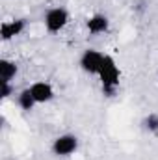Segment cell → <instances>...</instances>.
<instances>
[{
  "instance_id": "7a4b0ae2",
  "label": "cell",
  "mask_w": 158,
  "mask_h": 160,
  "mask_svg": "<svg viewBox=\"0 0 158 160\" xmlns=\"http://www.w3.org/2000/svg\"><path fill=\"white\" fill-rule=\"evenodd\" d=\"M69 22V13L63 8H52L45 15V26L48 32H60Z\"/></svg>"
},
{
  "instance_id": "8992f818",
  "label": "cell",
  "mask_w": 158,
  "mask_h": 160,
  "mask_svg": "<svg viewBox=\"0 0 158 160\" xmlns=\"http://www.w3.org/2000/svg\"><path fill=\"white\" fill-rule=\"evenodd\" d=\"M24 26H26V21L24 19H17V21H7V22H4L2 24V28H0V34H2V39H11V38H15V36H19L22 30H24Z\"/></svg>"
},
{
  "instance_id": "30bf717a",
  "label": "cell",
  "mask_w": 158,
  "mask_h": 160,
  "mask_svg": "<svg viewBox=\"0 0 158 160\" xmlns=\"http://www.w3.org/2000/svg\"><path fill=\"white\" fill-rule=\"evenodd\" d=\"M145 127H147L151 132H156L158 130V116L156 114H151V116L145 119Z\"/></svg>"
},
{
  "instance_id": "ba28073f",
  "label": "cell",
  "mask_w": 158,
  "mask_h": 160,
  "mask_svg": "<svg viewBox=\"0 0 158 160\" xmlns=\"http://www.w3.org/2000/svg\"><path fill=\"white\" fill-rule=\"evenodd\" d=\"M15 75H17V65L9 60H2L0 62V78H2L0 82H9Z\"/></svg>"
},
{
  "instance_id": "8fae6325",
  "label": "cell",
  "mask_w": 158,
  "mask_h": 160,
  "mask_svg": "<svg viewBox=\"0 0 158 160\" xmlns=\"http://www.w3.org/2000/svg\"><path fill=\"white\" fill-rule=\"evenodd\" d=\"M0 86H2V93H0V95H2L4 99H7V97L11 95V91H13V88L9 86V82H0Z\"/></svg>"
},
{
  "instance_id": "5b68a950",
  "label": "cell",
  "mask_w": 158,
  "mask_h": 160,
  "mask_svg": "<svg viewBox=\"0 0 158 160\" xmlns=\"http://www.w3.org/2000/svg\"><path fill=\"white\" fill-rule=\"evenodd\" d=\"M30 91H32L36 102H47V101H50L54 97V89L47 82H36V84H32L30 86Z\"/></svg>"
},
{
  "instance_id": "3957f363",
  "label": "cell",
  "mask_w": 158,
  "mask_h": 160,
  "mask_svg": "<svg viewBox=\"0 0 158 160\" xmlns=\"http://www.w3.org/2000/svg\"><path fill=\"white\" fill-rule=\"evenodd\" d=\"M102 62H104V54H101V52H97V50H93V48L86 50V52L82 54V58H80L82 69H84L86 73H89V75H99V71H101V67H102Z\"/></svg>"
},
{
  "instance_id": "277c9868",
  "label": "cell",
  "mask_w": 158,
  "mask_h": 160,
  "mask_svg": "<svg viewBox=\"0 0 158 160\" xmlns=\"http://www.w3.org/2000/svg\"><path fill=\"white\" fill-rule=\"evenodd\" d=\"M77 147H78V138L73 136V134H62L52 143V151L58 157H67V155L75 153Z\"/></svg>"
},
{
  "instance_id": "52a82bcc",
  "label": "cell",
  "mask_w": 158,
  "mask_h": 160,
  "mask_svg": "<svg viewBox=\"0 0 158 160\" xmlns=\"http://www.w3.org/2000/svg\"><path fill=\"white\" fill-rule=\"evenodd\" d=\"M108 28V19L104 15H93L89 21H87V30L91 34H101Z\"/></svg>"
},
{
  "instance_id": "9c48e42d",
  "label": "cell",
  "mask_w": 158,
  "mask_h": 160,
  "mask_svg": "<svg viewBox=\"0 0 158 160\" xmlns=\"http://www.w3.org/2000/svg\"><path fill=\"white\" fill-rule=\"evenodd\" d=\"M19 104H21V108H22V110H32V106L36 104V99H34V95H32L30 88H28V89H24V91L19 95Z\"/></svg>"
},
{
  "instance_id": "6da1fadb",
  "label": "cell",
  "mask_w": 158,
  "mask_h": 160,
  "mask_svg": "<svg viewBox=\"0 0 158 160\" xmlns=\"http://www.w3.org/2000/svg\"><path fill=\"white\" fill-rule=\"evenodd\" d=\"M99 77H101V82H102L104 93L112 97L119 86V69L112 56H104V62H102V67L99 71Z\"/></svg>"
}]
</instances>
